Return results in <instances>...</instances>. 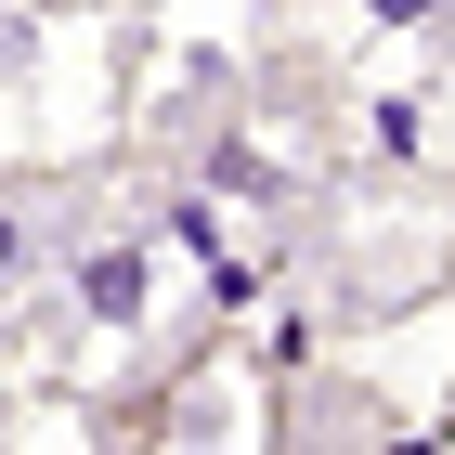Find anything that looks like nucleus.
Returning a JSON list of instances; mask_svg holds the SVG:
<instances>
[{
    "label": "nucleus",
    "instance_id": "nucleus-1",
    "mask_svg": "<svg viewBox=\"0 0 455 455\" xmlns=\"http://www.w3.org/2000/svg\"><path fill=\"white\" fill-rule=\"evenodd\" d=\"M274 443H286L274 351H196V364H170L156 417H143V455H274Z\"/></svg>",
    "mask_w": 455,
    "mask_h": 455
},
{
    "label": "nucleus",
    "instance_id": "nucleus-2",
    "mask_svg": "<svg viewBox=\"0 0 455 455\" xmlns=\"http://www.w3.org/2000/svg\"><path fill=\"white\" fill-rule=\"evenodd\" d=\"M66 313L92 351H143L156 339V247L143 235H78L66 247Z\"/></svg>",
    "mask_w": 455,
    "mask_h": 455
},
{
    "label": "nucleus",
    "instance_id": "nucleus-3",
    "mask_svg": "<svg viewBox=\"0 0 455 455\" xmlns=\"http://www.w3.org/2000/svg\"><path fill=\"white\" fill-rule=\"evenodd\" d=\"M417 143H429V92H378V105H364V156H378V170H403Z\"/></svg>",
    "mask_w": 455,
    "mask_h": 455
},
{
    "label": "nucleus",
    "instance_id": "nucleus-4",
    "mask_svg": "<svg viewBox=\"0 0 455 455\" xmlns=\"http://www.w3.org/2000/svg\"><path fill=\"white\" fill-rule=\"evenodd\" d=\"M351 13H364V39H417L443 0H351Z\"/></svg>",
    "mask_w": 455,
    "mask_h": 455
}]
</instances>
